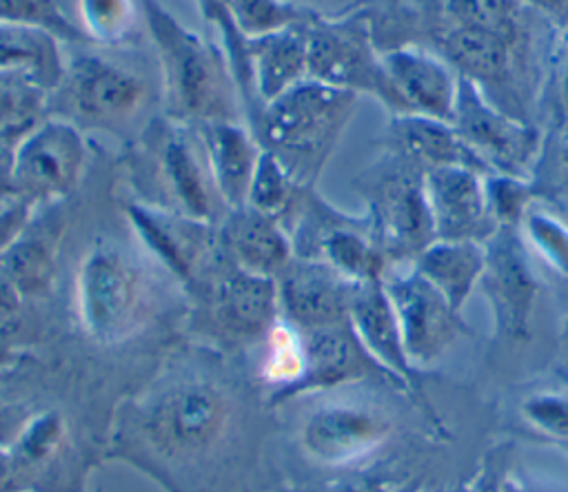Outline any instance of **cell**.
I'll return each instance as SVG.
<instances>
[{
	"instance_id": "6da1fadb",
	"label": "cell",
	"mask_w": 568,
	"mask_h": 492,
	"mask_svg": "<svg viewBox=\"0 0 568 492\" xmlns=\"http://www.w3.org/2000/svg\"><path fill=\"white\" fill-rule=\"evenodd\" d=\"M244 388L213 357L164 370L124 401L111 432V457L184 492L186 476L222 470L244 432Z\"/></svg>"
},
{
	"instance_id": "7a4b0ae2",
	"label": "cell",
	"mask_w": 568,
	"mask_h": 492,
	"mask_svg": "<svg viewBox=\"0 0 568 492\" xmlns=\"http://www.w3.org/2000/svg\"><path fill=\"white\" fill-rule=\"evenodd\" d=\"M155 44L166 117L182 124L240 122L242 93L224 49L182 27L155 0H142Z\"/></svg>"
},
{
	"instance_id": "3957f363",
	"label": "cell",
	"mask_w": 568,
	"mask_h": 492,
	"mask_svg": "<svg viewBox=\"0 0 568 492\" xmlns=\"http://www.w3.org/2000/svg\"><path fill=\"white\" fill-rule=\"evenodd\" d=\"M357 109V95L304 78L251 115V133L288 175L311 188Z\"/></svg>"
},
{
	"instance_id": "277c9868",
	"label": "cell",
	"mask_w": 568,
	"mask_h": 492,
	"mask_svg": "<svg viewBox=\"0 0 568 492\" xmlns=\"http://www.w3.org/2000/svg\"><path fill=\"white\" fill-rule=\"evenodd\" d=\"M151 286L140 262L122 244L95 239L75 277V304L84 332L102 346L129 339L146 319Z\"/></svg>"
},
{
	"instance_id": "5b68a950",
	"label": "cell",
	"mask_w": 568,
	"mask_h": 492,
	"mask_svg": "<svg viewBox=\"0 0 568 492\" xmlns=\"http://www.w3.org/2000/svg\"><path fill=\"white\" fill-rule=\"evenodd\" d=\"M359 188L388 262H413L435 242L422 166L388 151L368 173H362Z\"/></svg>"
},
{
	"instance_id": "8992f818",
	"label": "cell",
	"mask_w": 568,
	"mask_h": 492,
	"mask_svg": "<svg viewBox=\"0 0 568 492\" xmlns=\"http://www.w3.org/2000/svg\"><path fill=\"white\" fill-rule=\"evenodd\" d=\"M342 390L304 394L313 403L302 412L295 430L304 457L328 468H344L368 459L393 432V421L382 406Z\"/></svg>"
},
{
	"instance_id": "52a82bcc",
	"label": "cell",
	"mask_w": 568,
	"mask_h": 492,
	"mask_svg": "<svg viewBox=\"0 0 568 492\" xmlns=\"http://www.w3.org/2000/svg\"><path fill=\"white\" fill-rule=\"evenodd\" d=\"M306 78L355 95L368 93L393 115L408 113V106L386 73L382 53L375 51L371 29L362 18L308 20Z\"/></svg>"
},
{
	"instance_id": "ba28073f",
	"label": "cell",
	"mask_w": 568,
	"mask_h": 492,
	"mask_svg": "<svg viewBox=\"0 0 568 492\" xmlns=\"http://www.w3.org/2000/svg\"><path fill=\"white\" fill-rule=\"evenodd\" d=\"M144 157H149L144 168L151 173V186L160 193L153 206L213 224L222 199L195 126L169 117L151 124L144 137Z\"/></svg>"
},
{
	"instance_id": "9c48e42d",
	"label": "cell",
	"mask_w": 568,
	"mask_h": 492,
	"mask_svg": "<svg viewBox=\"0 0 568 492\" xmlns=\"http://www.w3.org/2000/svg\"><path fill=\"white\" fill-rule=\"evenodd\" d=\"M295 228L291 235L295 257L320 259L353 281L379 279L388 259L366 217L339 213L313 188H304L295 204Z\"/></svg>"
},
{
	"instance_id": "30bf717a",
	"label": "cell",
	"mask_w": 568,
	"mask_h": 492,
	"mask_svg": "<svg viewBox=\"0 0 568 492\" xmlns=\"http://www.w3.org/2000/svg\"><path fill=\"white\" fill-rule=\"evenodd\" d=\"M84 162L87 146L78 124L67 117H44L11 151L9 191L31 206L51 204L75 188Z\"/></svg>"
},
{
	"instance_id": "8fae6325",
	"label": "cell",
	"mask_w": 568,
	"mask_h": 492,
	"mask_svg": "<svg viewBox=\"0 0 568 492\" xmlns=\"http://www.w3.org/2000/svg\"><path fill=\"white\" fill-rule=\"evenodd\" d=\"M453 126L490 175L526 180L541 146V135L535 126L493 104L464 78H459Z\"/></svg>"
},
{
	"instance_id": "7c38bea8",
	"label": "cell",
	"mask_w": 568,
	"mask_h": 492,
	"mask_svg": "<svg viewBox=\"0 0 568 492\" xmlns=\"http://www.w3.org/2000/svg\"><path fill=\"white\" fill-rule=\"evenodd\" d=\"M382 281L395 308L406 355L417 370L437 361L457 337L470 332L462 312L413 264L410 268L388 266Z\"/></svg>"
},
{
	"instance_id": "4fadbf2b",
	"label": "cell",
	"mask_w": 568,
	"mask_h": 492,
	"mask_svg": "<svg viewBox=\"0 0 568 492\" xmlns=\"http://www.w3.org/2000/svg\"><path fill=\"white\" fill-rule=\"evenodd\" d=\"M484 246L479 288L490 306L495 335L513 344L528 341L539 281L528 264L524 239L517 226H497Z\"/></svg>"
},
{
	"instance_id": "5bb4252c",
	"label": "cell",
	"mask_w": 568,
	"mask_h": 492,
	"mask_svg": "<svg viewBox=\"0 0 568 492\" xmlns=\"http://www.w3.org/2000/svg\"><path fill=\"white\" fill-rule=\"evenodd\" d=\"M58 86H62L73 124H124L140 113L146 100L144 80L129 66L100 53L73 55L64 64Z\"/></svg>"
},
{
	"instance_id": "9a60e30c",
	"label": "cell",
	"mask_w": 568,
	"mask_h": 492,
	"mask_svg": "<svg viewBox=\"0 0 568 492\" xmlns=\"http://www.w3.org/2000/svg\"><path fill=\"white\" fill-rule=\"evenodd\" d=\"M204 281L209 317L229 341H260L277 324L280 301L273 277L242 270L217 250L213 266L204 270Z\"/></svg>"
},
{
	"instance_id": "2e32d148",
	"label": "cell",
	"mask_w": 568,
	"mask_h": 492,
	"mask_svg": "<svg viewBox=\"0 0 568 492\" xmlns=\"http://www.w3.org/2000/svg\"><path fill=\"white\" fill-rule=\"evenodd\" d=\"M124 215L144 246L184 284L195 286L217 257V228L146 202H131Z\"/></svg>"
},
{
	"instance_id": "e0dca14e",
	"label": "cell",
	"mask_w": 568,
	"mask_h": 492,
	"mask_svg": "<svg viewBox=\"0 0 568 492\" xmlns=\"http://www.w3.org/2000/svg\"><path fill=\"white\" fill-rule=\"evenodd\" d=\"M304 344V372L284 401L346 388L364 379H382L402 388L364 348L351 321L300 330ZM404 390V388H402Z\"/></svg>"
},
{
	"instance_id": "ac0fdd59",
	"label": "cell",
	"mask_w": 568,
	"mask_h": 492,
	"mask_svg": "<svg viewBox=\"0 0 568 492\" xmlns=\"http://www.w3.org/2000/svg\"><path fill=\"white\" fill-rule=\"evenodd\" d=\"M275 284L280 317L297 330H313L348 319L357 281L326 262L293 257Z\"/></svg>"
},
{
	"instance_id": "d6986e66",
	"label": "cell",
	"mask_w": 568,
	"mask_h": 492,
	"mask_svg": "<svg viewBox=\"0 0 568 492\" xmlns=\"http://www.w3.org/2000/svg\"><path fill=\"white\" fill-rule=\"evenodd\" d=\"M424 186L435 239L486 242L497 230L484 173L459 164L435 166L424 171Z\"/></svg>"
},
{
	"instance_id": "ffe728a7",
	"label": "cell",
	"mask_w": 568,
	"mask_h": 492,
	"mask_svg": "<svg viewBox=\"0 0 568 492\" xmlns=\"http://www.w3.org/2000/svg\"><path fill=\"white\" fill-rule=\"evenodd\" d=\"M348 321L368 355L404 388L417 392L419 370L410 363L390 297L379 279L355 284Z\"/></svg>"
},
{
	"instance_id": "44dd1931",
	"label": "cell",
	"mask_w": 568,
	"mask_h": 492,
	"mask_svg": "<svg viewBox=\"0 0 568 492\" xmlns=\"http://www.w3.org/2000/svg\"><path fill=\"white\" fill-rule=\"evenodd\" d=\"M217 250L237 268L273 279L295 257L282 222L248 204L224 213L217 226Z\"/></svg>"
},
{
	"instance_id": "7402d4cb",
	"label": "cell",
	"mask_w": 568,
	"mask_h": 492,
	"mask_svg": "<svg viewBox=\"0 0 568 492\" xmlns=\"http://www.w3.org/2000/svg\"><path fill=\"white\" fill-rule=\"evenodd\" d=\"M382 60L408 113L453 122L459 75L444 58L404 47L382 53Z\"/></svg>"
},
{
	"instance_id": "603a6c76",
	"label": "cell",
	"mask_w": 568,
	"mask_h": 492,
	"mask_svg": "<svg viewBox=\"0 0 568 492\" xmlns=\"http://www.w3.org/2000/svg\"><path fill=\"white\" fill-rule=\"evenodd\" d=\"M306 24L308 20L264 35H246L251 115L306 78Z\"/></svg>"
},
{
	"instance_id": "cb8c5ba5",
	"label": "cell",
	"mask_w": 568,
	"mask_h": 492,
	"mask_svg": "<svg viewBox=\"0 0 568 492\" xmlns=\"http://www.w3.org/2000/svg\"><path fill=\"white\" fill-rule=\"evenodd\" d=\"M215 191L226 211L244 206L260 160V144L240 122H206L195 126Z\"/></svg>"
},
{
	"instance_id": "d4e9b609",
	"label": "cell",
	"mask_w": 568,
	"mask_h": 492,
	"mask_svg": "<svg viewBox=\"0 0 568 492\" xmlns=\"http://www.w3.org/2000/svg\"><path fill=\"white\" fill-rule=\"evenodd\" d=\"M388 151L404 155L424 171L459 164L490 175L486 166L475 157V153L466 146L453 122L435 120L419 113L393 115L388 124Z\"/></svg>"
},
{
	"instance_id": "484cf974",
	"label": "cell",
	"mask_w": 568,
	"mask_h": 492,
	"mask_svg": "<svg viewBox=\"0 0 568 492\" xmlns=\"http://www.w3.org/2000/svg\"><path fill=\"white\" fill-rule=\"evenodd\" d=\"M515 49L517 47L497 35L455 24L442 38V58L484 95L488 91L499 89L506 93L510 89Z\"/></svg>"
},
{
	"instance_id": "4316f807",
	"label": "cell",
	"mask_w": 568,
	"mask_h": 492,
	"mask_svg": "<svg viewBox=\"0 0 568 492\" xmlns=\"http://www.w3.org/2000/svg\"><path fill=\"white\" fill-rule=\"evenodd\" d=\"M410 264L462 312L470 293L479 286L486 246L475 239H435Z\"/></svg>"
},
{
	"instance_id": "83f0119b",
	"label": "cell",
	"mask_w": 568,
	"mask_h": 492,
	"mask_svg": "<svg viewBox=\"0 0 568 492\" xmlns=\"http://www.w3.org/2000/svg\"><path fill=\"white\" fill-rule=\"evenodd\" d=\"M62 226L53 215H42L24 226L16 242L0 255V273H4L24 297L40 295L49 288L55 270L58 233Z\"/></svg>"
},
{
	"instance_id": "f1b7e54d",
	"label": "cell",
	"mask_w": 568,
	"mask_h": 492,
	"mask_svg": "<svg viewBox=\"0 0 568 492\" xmlns=\"http://www.w3.org/2000/svg\"><path fill=\"white\" fill-rule=\"evenodd\" d=\"M0 69L31 71L49 91H55L64 73L60 42L38 29L0 22Z\"/></svg>"
},
{
	"instance_id": "f546056e",
	"label": "cell",
	"mask_w": 568,
	"mask_h": 492,
	"mask_svg": "<svg viewBox=\"0 0 568 492\" xmlns=\"http://www.w3.org/2000/svg\"><path fill=\"white\" fill-rule=\"evenodd\" d=\"M49 93L31 71L0 69V133L18 142L42 120Z\"/></svg>"
},
{
	"instance_id": "4dcf8cb0",
	"label": "cell",
	"mask_w": 568,
	"mask_h": 492,
	"mask_svg": "<svg viewBox=\"0 0 568 492\" xmlns=\"http://www.w3.org/2000/svg\"><path fill=\"white\" fill-rule=\"evenodd\" d=\"M302 193H304V186H300L271 153L262 151L248 186L246 204L282 222L284 215L293 213Z\"/></svg>"
},
{
	"instance_id": "1f68e13d",
	"label": "cell",
	"mask_w": 568,
	"mask_h": 492,
	"mask_svg": "<svg viewBox=\"0 0 568 492\" xmlns=\"http://www.w3.org/2000/svg\"><path fill=\"white\" fill-rule=\"evenodd\" d=\"M446 11L455 27L497 35L513 47L521 40L515 0H448Z\"/></svg>"
},
{
	"instance_id": "d6a6232c",
	"label": "cell",
	"mask_w": 568,
	"mask_h": 492,
	"mask_svg": "<svg viewBox=\"0 0 568 492\" xmlns=\"http://www.w3.org/2000/svg\"><path fill=\"white\" fill-rule=\"evenodd\" d=\"M0 22L44 31L58 42L84 40L58 0H0Z\"/></svg>"
},
{
	"instance_id": "836d02e7",
	"label": "cell",
	"mask_w": 568,
	"mask_h": 492,
	"mask_svg": "<svg viewBox=\"0 0 568 492\" xmlns=\"http://www.w3.org/2000/svg\"><path fill=\"white\" fill-rule=\"evenodd\" d=\"M229 11L235 27L248 35H264L277 29H286L291 24L304 22L300 9L284 0H217Z\"/></svg>"
},
{
	"instance_id": "e575fe53",
	"label": "cell",
	"mask_w": 568,
	"mask_h": 492,
	"mask_svg": "<svg viewBox=\"0 0 568 492\" xmlns=\"http://www.w3.org/2000/svg\"><path fill=\"white\" fill-rule=\"evenodd\" d=\"M530 248L559 275L568 277V226L550 213L528 208L519 222Z\"/></svg>"
},
{
	"instance_id": "d590c367",
	"label": "cell",
	"mask_w": 568,
	"mask_h": 492,
	"mask_svg": "<svg viewBox=\"0 0 568 492\" xmlns=\"http://www.w3.org/2000/svg\"><path fill=\"white\" fill-rule=\"evenodd\" d=\"M519 414L546 441H552L557 445L568 441V392H532L519 403Z\"/></svg>"
},
{
	"instance_id": "8d00e7d4",
	"label": "cell",
	"mask_w": 568,
	"mask_h": 492,
	"mask_svg": "<svg viewBox=\"0 0 568 492\" xmlns=\"http://www.w3.org/2000/svg\"><path fill=\"white\" fill-rule=\"evenodd\" d=\"M486 197L497 226H519L532 199L524 177L497 173L486 175Z\"/></svg>"
},
{
	"instance_id": "74e56055",
	"label": "cell",
	"mask_w": 568,
	"mask_h": 492,
	"mask_svg": "<svg viewBox=\"0 0 568 492\" xmlns=\"http://www.w3.org/2000/svg\"><path fill=\"white\" fill-rule=\"evenodd\" d=\"M82 20L95 40H113L129 22V4L126 0H82Z\"/></svg>"
},
{
	"instance_id": "f35d334b",
	"label": "cell",
	"mask_w": 568,
	"mask_h": 492,
	"mask_svg": "<svg viewBox=\"0 0 568 492\" xmlns=\"http://www.w3.org/2000/svg\"><path fill=\"white\" fill-rule=\"evenodd\" d=\"M31 217H33V206L24 199L7 202L0 208V255L16 242V237L24 230Z\"/></svg>"
},
{
	"instance_id": "ab89813d",
	"label": "cell",
	"mask_w": 568,
	"mask_h": 492,
	"mask_svg": "<svg viewBox=\"0 0 568 492\" xmlns=\"http://www.w3.org/2000/svg\"><path fill=\"white\" fill-rule=\"evenodd\" d=\"M320 492H393V488L379 476H351L333 481Z\"/></svg>"
},
{
	"instance_id": "60d3db41",
	"label": "cell",
	"mask_w": 568,
	"mask_h": 492,
	"mask_svg": "<svg viewBox=\"0 0 568 492\" xmlns=\"http://www.w3.org/2000/svg\"><path fill=\"white\" fill-rule=\"evenodd\" d=\"M22 299L24 295L18 290V286L4 273H0V326L9 324V319L18 315Z\"/></svg>"
},
{
	"instance_id": "b9f144b4",
	"label": "cell",
	"mask_w": 568,
	"mask_h": 492,
	"mask_svg": "<svg viewBox=\"0 0 568 492\" xmlns=\"http://www.w3.org/2000/svg\"><path fill=\"white\" fill-rule=\"evenodd\" d=\"M495 468L490 463H484L477 474H473L462 488L459 492H499L501 488V479H495Z\"/></svg>"
},
{
	"instance_id": "7bdbcfd3",
	"label": "cell",
	"mask_w": 568,
	"mask_h": 492,
	"mask_svg": "<svg viewBox=\"0 0 568 492\" xmlns=\"http://www.w3.org/2000/svg\"><path fill=\"white\" fill-rule=\"evenodd\" d=\"M517 4H526L535 11H541L544 16H552V18H559V16H566L568 13V0H515Z\"/></svg>"
},
{
	"instance_id": "ee69618b",
	"label": "cell",
	"mask_w": 568,
	"mask_h": 492,
	"mask_svg": "<svg viewBox=\"0 0 568 492\" xmlns=\"http://www.w3.org/2000/svg\"><path fill=\"white\" fill-rule=\"evenodd\" d=\"M499 492H555V490L544 488V485H537V483H532V481L515 479V474H504Z\"/></svg>"
},
{
	"instance_id": "f6af8a7d",
	"label": "cell",
	"mask_w": 568,
	"mask_h": 492,
	"mask_svg": "<svg viewBox=\"0 0 568 492\" xmlns=\"http://www.w3.org/2000/svg\"><path fill=\"white\" fill-rule=\"evenodd\" d=\"M11 472H13V459L9 452L0 450V490H4L9 485Z\"/></svg>"
},
{
	"instance_id": "bcb514c9",
	"label": "cell",
	"mask_w": 568,
	"mask_h": 492,
	"mask_svg": "<svg viewBox=\"0 0 568 492\" xmlns=\"http://www.w3.org/2000/svg\"><path fill=\"white\" fill-rule=\"evenodd\" d=\"M16 144H18V142H13V140L9 142V137L0 133V155H2V153H9V155H11V151H13Z\"/></svg>"
},
{
	"instance_id": "7dc6e473",
	"label": "cell",
	"mask_w": 568,
	"mask_h": 492,
	"mask_svg": "<svg viewBox=\"0 0 568 492\" xmlns=\"http://www.w3.org/2000/svg\"><path fill=\"white\" fill-rule=\"evenodd\" d=\"M393 492H424V490L417 488V485H406V488H399V490H393Z\"/></svg>"
},
{
	"instance_id": "c3c4849f",
	"label": "cell",
	"mask_w": 568,
	"mask_h": 492,
	"mask_svg": "<svg viewBox=\"0 0 568 492\" xmlns=\"http://www.w3.org/2000/svg\"><path fill=\"white\" fill-rule=\"evenodd\" d=\"M564 89H566V102H568V73H566V82H564Z\"/></svg>"
},
{
	"instance_id": "681fc988",
	"label": "cell",
	"mask_w": 568,
	"mask_h": 492,
	"mask_svg": "<svg viewBox=\"0 0 568 492\" xmlns=\"http://www.w3.org/2000/svg\"><path fill=\"white\" fill-rule=\"evenodd\" d=\"M284 2H288V0H284ZM304 2H311V0H304ZM313 2H333V0H313ZM291 4V2H288Z\"/></svg>"
},
{
	"instance_id": "f907efd6",
	"label": "cell",
	"mask_w": 568,
	"mask_h": 492,
	"mask_svg": "<svg viewBox=\"0 0 568 492\" xmlns=\"http://www.w3.org/2000/svg\"><path fill=\"white\" fill-rule=\"evenodd\" d=\"M559 445H561V448L568 452V441H566V443H559Z\"/></svg>"
}]
</instances>
